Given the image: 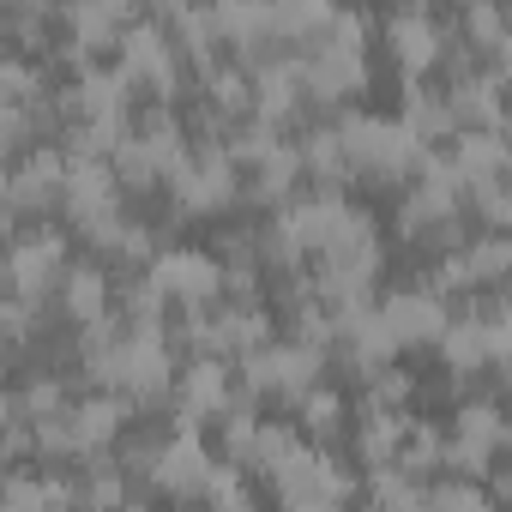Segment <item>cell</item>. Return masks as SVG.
I'll return each instance as SVG.
<instances>
[{
	"mask_svg": "<svg viewBox=\"0 0 512 512\" xmlns=\"http://www.w3.org/2000/svg\"><path fill=\"white\" fill-rule=\"evenodd\" d=\"M338 133H344V157H350V175H368V181H410L428 169L434 145H422L404 121H380V115H338Z\"/></svg>",
	"mask_w": 512,
	"mask_h": 512,
	"instance_id": "6da1fadb",
	"label": "cell"
},
{
	"mask_svg": "<svg viewBox=\"0 0 512 512\" xmlns=\"http://www.w3.org/2000/svg\"><path fill=\"white\" fill-rule=\"evenodd\" d=\"M61 278H67V235L49 223L19 229L7 247V296L49 302V290H61Z\"/></svg>",
	"mask_w": 512,
	"mask_h": 512,
	"instance_id": "7a4b0ae2",
	"label": "cell"
},
{
	"mask_svg": "<svg viewBox=\"0 0 512 512\" xmlns=\"http://www.w3.org/2000/svg\"><path fill=\"white\" fill-rule=\"evenodd\" d=\"M127 79H133V91L139 97H151V103H169L175 91H181V49L169 43V31L157 25V19H139L127 37H121V61H115Z\"/></svg>",
	"mask_w": 512,
	"mask_h": 512,
	"instance_id": "3957f363",
	"label": "cell"
},
{
	"mask_svg": "<svg viewBox=\"0 0 512 512\" xmlns=\"http://www.w3.org/2000/svg\"><path fill=\"white\" fill-rule=\"evenodd\" d=\"M67 169H73V157L61 151V145H37L31 157H19V163H7V229L19 235V223L31 217V211H49L61 193H67Z\"/></svg>",
	"mask_w": 512,
	"mask_h": 512,
	"instance_id": "277c9868",
	"label": "cell"
},
{
	"mask_svg": "<svg viewBox=\"0 0 512 512\" xmlns=\"http://www.w3.org/2000/svg\"><path fill=\"white\" fill-rule=\"evenodd\" d=\"M175 205L205 217V211H223L235 193H241V169L229 157V145H211V139H193V157L175 169Z\"/></svg>",
	"mask_w": 512,
	"mask_h": 512,
	"instance_id": "5b68a950",
	"label": "cell"
},
{
	"mask_svg": "<svg viewBox=\"0 0 512 512\" xmlns=\"http://www.w3.org/2000/svg\"><path fill=\"white\" fill-rule=\"evenodd\" d=\"M181 314H211V302L223 296V260H211V253L199 247H163L157 266L145 272Z\"/></svg>",
	"mask_w": 512,
	"mask_h": 512,
	"instance_id": "8992f818",
	"label": "cell"
},
{
	"mask_svg": "<svg viewBox=\"0 0 512 512\" xmlns=\"http://www.w3.org/2000/svg\"><path fill=\"white\" fill-rule=\"evenodd\" d=\"M512 440V428H506V416L494 410V404H464L458 410V422H452V434H446V470L458 476V482H470V476H488V464H494V452Z\"/></svg>",
	"mask_w": 512,
	"mask_h": 512,
	"instance_id": "52a82bcc",
	"label": "cell"
},
{
	"mask_svg": "<svg viewBox=\"0 0 512 512\" xmlns=\"http://www.w3.org/2000/svg\"><path fill=\"white\" fill-rule=\"evenodd\" d=\"M380 320L392 326V338H398V350H416V344H428V350H440V338H446V326H452V314H446V296L434 290V284H410V290H392L386 302H380Z\"/></svg>",
	"mask_w": 512,
	"mask_h": 512,
	"instance_id": "ba28073f",
	"label": "cell"
},
{
	"mask_svg": "<svg viewBox=\"0 0 512 512\" xmlns=\"http://www.w3.org/2000/svg\"><path fill=\"white\" fill-rule=\"evenodd\" d=\"M235 398H241V392L229 386V362L193 356V362L181 368V380H175V428H181V434H199V422H205V416H229Z\"/></svg>",
	"mask_w": 512,
	"mask_h": 512,
	"instance_id": "9c48e42d",
	"label": "cell"
},
{
	"mask_svg": "<svg viewBox=\"0 0 512 512\" xmlns=\"http://www.w3.org/2000/svg\"><path fill=\"white\" fill-rule=\"evenodd\" d=\"M61 211L73 217V229H97L109 217H121V175L115 163H97V157H73L67 169V193H61Z\"/></svg>",
	"mask_w": 512,
	"mask_h": 512,
	"instance_id": "30bf717a",
	"label": "cell"
},
{
	"mask_svg": "<svg viewBox=\"0 0 512 512\" xmlns=\"http://www.w3.org/2000/svg\"><path fill=\"white\" fill-rule=\"evenodd\" d=\"M368 85V49L356 43H314L302 55V91L314 103H344Z\"/></svg>",
	"mask_w": 512,
	"mask_h": 512,
	"instance_id": "8fae6325",
	"label": "cell"
},
{
	"mask_svg": "<svg viewBox=\"0 0 512 512\" xmlns=\"http://www.w3.org/2000/svg\"><path fill=\"white\" fill-rule=\"evenodd\" d=\"M61 25H67V61L91 67L97 49H121V37H127L139 19L121 7V0H79V7L61 13Z\"/></svg>",
	"mask_w": 512,
	"mask_h": 512,
	"instance_id": "7c38bea8",
	"label": "cell"
},
{
	"mask_svg": "<svg viewBox=\"0 0 512 512\" xmlns=\"http://www.w3.org/2000/svg\"><path fill=\"white\" fill-rule=\"evenodd\" d=\"M386 49H392L404 79H428L446 61V31H440L434 13H392L386 19Z\"/></svg>",
	"mask_w": 512,
	"mask_h": 512,
	"instance_id": "4fadbf2b",
	"label": "cell"
},
{
	"mask_svg": "<svg viewBox=\"0 0 512 512\" xmlns=\"http://www.w3.org/2000/svg\"><path fill=\"white\" fill-rule=\"evenodd\" d=\"M211 470H217V458L205 452V440L199 434H169L163 440V452H157V464H151V482L163 488V494H175V500H205V488H211Z\"/></svg>",
	"mask_w": 512,
	"mask_h": 512,
	"instance_id": "5bb4252c",
	"label": "cell"
},
{
	"mask_svg": "<svg viewBox=\"0 0 512 512\" xmlns=\"http://www.w3.org/2000/svg\"><path fill=\"white\" fill-rule=\"evenodd\" d=\"M392 356H398V338H392V326L380 320V308H368V314H356V320L338 326V362H344L350 374L374 380V374L392 368Z\"/></svg>",
	"mask_w": 512,
	"mask_h": 512,
	"instance_id": "9a60e30c",
	"label": "cell"
},
{
	"mask_svg": "<svg viewBox=\"0 0 512 512\" xmlns=\"http://www.w3.org/2000/svg\"><path fill=\"white\" fill-rule=\"evenodd\" d=\"M446 97H452L458 133H500V127H506V85H500L488 67L470 73V79H452Z\"/></svg>",
	"mask_w": 512,
	"mask_h": 512,
	"instance_id": "2e32d148",
	"label": "cell"
},
{
	"mask_svg": "<svg viewBox=\"0 0 512 512\" xmlns=\"http://www.w3.org/2000/svg\"><path fill=\"white\" fill-rule=\"evenodd\" d=\"M446 157H452V169H458L464 193H482V187L506 181V169H512V145H506L500 133H458Z\"/></svg>",
	"mask_w": 512,
	"mask_h": 512,
	"instance_id": "e0dca14e",
	"label": "cell"
},
{
	"mask_svg": "<svg viewBox=\"0 0 512 512\" xmlns=\"http://www.w3.org/2000/svg\"><path fill=\"white\" fill-rule=\"evenodd\" d=\"M308 181V163H302V145L296 139H284L272 157H260V163H253L247 169V199H260V205H290L296 199V187Z\"/></svg>",
	"mask_w": 512,
	"mask_h": 512,
	"instance_id": "ac0fdd59",
	"label": "cell"
},
{
	"mask_svg": "<svg viewBox=\"0 0 512 512\" xmlns=\"http://www.w3.org/2000/svg\"><path fill=\"white\" fill-rule=\"evenodd\" d=\"M73 506H79V482H67V476H55V470L31 476L25 464H13V476H7V506H0V512H73Z\"/></svg>",
	"mask_w": 512,
	"mask_h": 512,
	"instance_id": "d6986e66",
	"label": "cell"
},
{
	"mask_svg": "<svg viewBox=\"0 0 512 512\" xmlns=\"http://www.w3.org/2000/svg\"><path fill=\"white\" fill-rule=\"evenodd\" d=\"M55 302H61V314H67L79 332H85V326H97V320L109 314V272H103L97 260H85V266H67V278H61Z\"/></svg>",
	"mask_w": 512,
	"mask_h": 512,
	"instance_id": "ffe728a7",
	"label": "cell"
},
{
	"mask_svg": "<svg viewBox=\"0 0 512 512\" xmlns=\"http://www.w3.org/2000/svg\"><path fill=\"white\" fill-rule=\"evenodd\" d=\"M422 145H434V139H458V121H452V97L440 91V85H428V79H404V115H398Z\"/></svg>",
	"mask_w": 512,
	"mask_h": 512,
	"instance_id": "44dd1931",
	"label": "cell"
},
{
	"mask_svg": "<svg viewBox=\"0 0 512 512\" xmlns=\"http://www.w3.org/2000/svg\"><path fill=\"white\" fill-rule=\"evenodd\" d=\"M458 260H464V278L470 290H494V284H512V235L500 229H482L458 247Z\"/></svg>",
	"mask_w": 512,
	"mask_h": 512,
	"instance_id": "7402d4cb",
	"label": "cell"
},
{
	"mask_svg": "<svg viewBox=\"0 0 512 512\" xmlns=\"http://www.w3.org/2000/svg\"><path fill=\"white\" fill-rule=\"evenodd\" d=\"M296 145H302L308 181H314L320 193H338V181H350V157H344V133H338V121H332V127H314V133H302Z\"/></svg>",
	"mask_w": 512,
	"mask_h": 512,
	"instance_id": "603a6c76",
	"label": "cell"
},
{
	"mask_svg": "<svg viewBox=\"0 0 512 512\" xmlns=\"http://www.w3.org/2000/svg\"><path fill=\"white\" fill-rule=\"evenodd\" d=\"M440 362H446L458 380H470V374L488 368V326H482V314H464V320L446 326V338H440Z\"/></svg>",
	"mask_w": 512,
	"mask_h": 512,
	"instance_id": "cb8c5ba5",
	"label": "cell"
},
{
	"mask_svg": "<svg viewBox=\"0 0 512 512\" xmlns=\"http://www.w3.org/2000/svg\"><path fill=\"white\" fill-rule=\"evenodd\" d=\"M404 440H410V416L404 410H380V416H362V458L374 464V470H398V458H404Z\"/></svg>",
	"mask_w": 512,
	"mask_h": 512,
	"instance_id": "d4e9b609",
	"label": "cell"
},
{
	"mask_svg": "<svg viewBox=\"0 0 512 512\" xmlns=\"http://www.w3.org/2000/svg\"><path fill=\"white\" fill-rule=\"evenodd\" d=\"M79 506L85 512H127V470L121 458H85V476H79Z\"/></svg>",
	"mask_w": 512,
	"mask_h": 512,
	"instance_id": "484cf974",
	"label": "cell"
},
{
	"mask_svg": "<svg viewBox=\"0 0 512 512\" xmlns=\"http://www.w3.org/2000/svg\"><path fill=\"white\" fill-rule=\"evenodd\" d=\"M43 97H49V79L31 55L19 49L0 55V109H43Z\"/></svg>",
	"mask_w": 512,
	"mask_h": 512,
	"instance_id": "4316f807",
	"label": "cell"
},
{
	"mask_svg": "<svg viewBox=\"0 0 512 512\" xmlns=\"http://www.w3.org/2000/svg\"><path fill=\"white\" fill-rule=\"evenodd\" d=\"M344 416H350V404H344L338 386H314V392L296 404V428L314 434V440H332V434L344 428Z\"/></svg>",
	"mask_w": 512,
	"mask_h": 512,
	"instance_id": "83f0119b",
	"label": "cell"
},
{
	"mask_svg": "<svg viewBox=\"0 0 512 512\" xmlns=\"http://www.w3.org/2000/svg\"><path fill=\"white\" fill-rule=\"evenodd\" d=\"M308 440H302V428H284V422H266L260 428V440H253V452H247V464L241 470H260V476H278L296 452H302Z\"/></svg>",
	"mask_w": 512,
	"mask_h": 512,
	"instance_id": "f1b7e54d",
	"label": "cell"
},
{
	"mask_svg": "<svg viewBox=\"0 0 512 512\" xmlns=\"http://www.w3.org/2000/svg\"><path fill=\"white\" fill-rule=\"evenodd\" d=\"M398 470L404 476H434V470H446V434L434 428V422H410V440H404V458H398Z\"/></svg>",
	"mask_w": 512,
	"mask_h": 512,
	"instance_id": "f546056e",
	"label": "cell"
},
{
	"mask_svg": "<svg viewBox=\"0 0 512 512\" xmlns=\"http://www.w3.org/2000/svg\"><path fill=\"white\" fill-rule=\"evenodd\" d=\"M410 386H416V380H410V374L392 362L386 374H374V380H368V392H362V416H380V410H404Z\"/></svg>",
	"mask_w": 512,
	"mask_h": 512,
	"instance_id": "4dcf8cb0",
	"label": "cell"
},
{
	"mask_svg": "<svg viewBox=\"0 0 512 512\" xmlns=\"http://www.w3.org/2000/svg\"><path fill=\"white\" fill-rule=\"evenodd\" d=\"M428 512H494V506H488V494L476 482H458L452 476V482H434L428 488Z\"/></svg>",
	"mask_w": 512,
	"mask_h": 512,
	"instance_id": "1f68e13d",
	"label": "cell"
},
{
	"mask_svg": "<svg viewBox=\"0 0 512 512\" xmlns=\"http://www.w3.org/2000/svg\"><path fill=\"white\" fill-rule=\"evenodd\" d=\"M37 308L43 302H25V296H7V344H31V326H37Z\"/></svg>",
	"mask_w": 512,
	"mask_h": 512,
	"instance_id": "d6a6232c",
	"label": "cell"
},
{
	"mask_svg": "<svg viewBox=\"0 0 512 512\" xmlns=\"http://www.w3.org/2000/svg\"><path fill=\"white\" fill-rule=\"evenodd\" d=\"M500 494H506V500H512V470H506V476H500Z\"/></svg>",
	"mask_w": 512,
	"mask_h": 512,
	"instance_id": "836d02e7",
	"label": "cell"
}]
</instances>
